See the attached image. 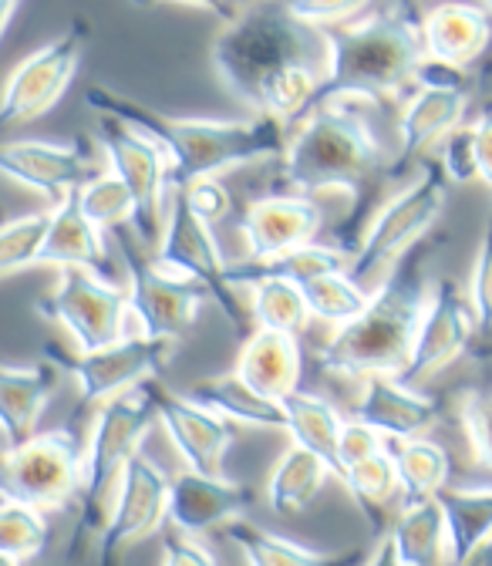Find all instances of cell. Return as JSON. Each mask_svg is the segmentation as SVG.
I'll list each match as a JSON object with an SVG mask.
<instances>
[{"label":"cell","instance_id":"obj_1","mask_svg":"<svg viewBox=\"0 0 492 566\" xmlns=\"http://www.w3.org/2000/svg\"><path fill=\"white\" fill-rule=\"evenodd\" d=\"M209 57L220 85L247 112L273 118L287 132L311 112L331 75L327 31L297 21L287 4L233 11Z\"/></svg>","mask_w":492,"mask_h":566},{"label":"cell","instance_id":"obj_2","mask_svg":"<svg viewBox=\"0 0 492 566\" xmlns=\"http://www.w3.org/2000/svg\"><path fill=\"white\" fill-rule=\"evenodd\" d=\"M88 105L95 115H108L125 128L149 138L169 163V192L196 179H220L240 166L263 159H284L287 128L273 118H199V115H166L135 98H122L108 88H92Z\"/></svg>","mask_w":492,"mask_h":566},{"label":"cell","instance_id":"obj_3","mask_svg":"<svg viewBox=\"0 0 492 566\" xmlns=\"http://www.w3.org/2000/svg\"><path fill=\"white\" fill-rule=\"evenodd\" d=\"M421 14L405 4H368L355 21L327 31L331 75L317 102H395L418 82V71L429 64L421 41Z\"/></svg>","mask_w":492,"mask_h":566},{"label":"cell","instance_id":"obj_4","mask_svg":"<svg viewBox=\"0 0 492 566\" xmlns=\"http://www.w3.org/2000/svg\"><path fill=\"white\" fill-rule=\"evenodd\" d=\"M432 301V276L426 250H415L405 263L368 297V307L324 344H317V365L327 375L365 381L371 375L398 378L408 365V350L418 324Z\"/></svg>","mask_w":492,"mask_h":566},{"label":"cell","instance_id":"obj_5","mask_svg":"<svg viewBox=\"0 0 492 566\" xmlns=\"http://www.w3.org/2000/svg\"><path fill=\"white\" fill-rule=\"evenodd\" d=\"M362 102H314L291 128L284 179L307 199L321 192H362L385 172V146Z\"/></svg>","mask_w":492,"mask_h":566},{"label":"cell","instance_id":"obj_6","mask_svg":"<svg viewBox=\"0 0 492 566\" xmlns=\"http://www.w3.org/2000/svg\"><path fill=\"white\" fill-rule=\"evenodd\" d=\"M449 179L439 163H426L408 186H401L368 223L358 247L350 250L347 276L358 283L365 294H375L381 283L405 263L408 253L421 247L446 212Z\"/></svg>","mask_w":492,"mask_h":566},{"label":"cell","instance_id":"obj_7","mask_svg":"<svg viewBox=\"0 0 492 566\" xmlns=\"http://www.w3.org/2000/svg\"><path fill=\"white\" fill-rule=\"evenodd\" d=\"M156 424V398L153 381L128 395L112 398L95 411V421L85 439V482H82V520L78 536L102 533L115 489L122 482L125 465L143 452Z\"/></svg>","mask_w":492,"mask_h":566},{"label":"cell","instance_id":"obj_8","mask_svg":"<svg viewBox=\"0 0 492 566\" xmlns=\"http://www.w3.org/2000/svg\"><path fill=\"white\" fill-rule=\"evenodd\" d=\"M85 436L75 429L38 432L31 442L0 452V503H21L38 513L64 510L82 495Z\"/></svg>","mask_w":492,"mask_h":566},{"label":"cell","instance_id":"obj_9","mask_svg":"<svg viewBox=\"0 0 492 566\" xmlns=\"http://www.w3.org/2000/svg\"><path fill=\"white\" fill-rule=\"evenodd\" d=\"M153 256L163 270L196 283V287L230 321L233 334L247 340V324H253V321H250L247 301H240V294H237L233 266L227 263V256L213 237V227H206L176 189L166 199V227H163V240Z\"/></svg>","mask_w":492,"mask_h":566},{"label":"cell","instance_id":"obj_10","mask_svg":"<svg viewBox=\"0 0 492 566\" xmlns=\"http://www.w3.org/2000/svg\"><path fill=\"white\" fill-rule=\"evenodd\" d=\"M44 321L64 327L78 354L102 350L135 331L128 311V291L115 280H102L85 270H57V283L34 307Z\"/></svg>","mask_w":492,"mask_h":566},{"label":"cell","instance_id":"obj_11","mask_svg":"<svg viewBox=\"0 0 492 566\" xmlns=\"http://www.w3.org/2000/svg\"><path fill=\"white\" fill-rule=\"evenodd\" d=\"M115 243L122 250V263L128 273L125 291H128V311H132L135 331L146 337L179 344L186 331L192 327L206 294L196 283L163 270L156 256L132 233H115Z\"/></svg>","mask_w":492,"mask_h":566},{"label":"cell","instance_id":"obj_12","mask_svg":"<svg viewBox=\"0 0 492 566\" xmlns=\"http://www.w3.org/2000/svg\"><path fill=\"white\" fill-rule=\"evenodd\" d=\"M85 48H88V28L75 21L67 24V31L31 51L11 71V78L0 85V135L44 118L61 102L67 85L78 75Z\"/></svg>","mask_w":492,"mask_h":566},{"label":"cell","instance_id":"obj_13","mask_svg":"<svg viewBox=\"0 0 492 566\" xmlns=\"http://www.w3.org/2000/svg\"><path fill=\"white\" fill-rule=\"evenodd\" d=\"M179 344L172 340H159V337H146V334H128L102 350L92 354H72L64 358V350L44 354V358L64 371L75 381L78 398L85 405H108L118 395H128L135 388L149 385L156 375H163L172 365V354Z\"/></svg>","mask_w":492,"mask_h":566},{"label":"cell","instance_id":"obj_14","mask_svg":"<svg viewBox=\"0 0 492 566\" xmlns=\"http://www.w3.org/2000/svg\"><path fill=\"white\" fill-rule=\"evenodd\" d=\"M98 146L105 153V169L135 199V240L156 253L166 227L169 199V163L149 138L125 128L122 122L98 115Z\"/></svg>","mask_w":492,"mask_h":566},{"label":"cell","instance_id":"obj_15","mask_svg":"<svg viewBox=\"0 0 492 566\" xmlns=\"http://www.w3.org/2000/svg\"><path fill=\"white\" fill-rule=\"evenodd\" d=\"M469 112V85L459 71L442 64H426L418 82L398 112V153L391 156V172L408 169L426 156L436 142H446Z\"/></svg>","mask_w":492,"mask_h":566},{"label":"cell","instance_id":"obj_16","mask_svg":"<svg viewBox=\"0 0 492 566\" xmlns=\"http://www.w3.org/2000/svg\"><path fill=\"white\" fill-rule=\"evenodd\" d=\"M169 510V475L138 452L115 489L108 520L98 533V566H122V556L138 539L153 536L166 523Z\"/></svg>","mask_w":492,"mask_h":566},{"label":"cell","instance_id":"obj_17","mask_svg":"<svg viewBox=\"0 0 492 566\" xmlns=\"http://www.w3.org/2000/svg\"><path fill=\"white\" fill-rule=\"evenodd\" d=\"M105 166L95 163L82 138L48 142V138H8L0 142V176L54 196L57 202L98 179Z\"/></svg>","mask_w":492,"mask_h":566},{"label":"cell","instance_id":"obj_18","mask_svg":"<svg viewBox=\"0 0 492 566\" xmlns=\"http://www.w3.org/2000/svg\"><path fill=\"white\" fill-rule=\"evenodd\" d=\"M475 337V317L469 311V301L452 276H442L432 287L429 311L418 324V334L408 350V365L398 375L405 388H415L418 381H429L449 365H456L469 350Z\"/></svg>","mask_w":492,"mask_h":566},{"label":"cell","instance_id":"obj_19","mask_svg":"<svg viewBox=\"0 0 492 566\" xmlns=\"http://www.w3.org/2000/svg\"><path fill=\"white\" fill-rule=\"evenodd\" d=\"M153 398H156V421L166 429L182 465L199 475H223V459L237 442L233 424L213 411L192 405L186 395L163 388L159 381H153Z\"/></svg>","mask_w":492,"mask_h":566},{"label":"cell","instance_id":"obj_20","mask_svg":"<svg viewBox=\"0 0 492 566\" xmlns=\"http://www.w3.org/2000/svg\"><path fill=\"white\" fill-rule=\"evenodd\" d=\"M324 212L307 196H260L247 206L240 237L250 253V266H270L287 253L314 243Z\"/></svg>","mask_w":492,"mask_h":566},{"label":"cell","instance_id":"obj_21","mask_svg":"<svg viewBox=\"0 0 492 566\" xmlns=\"http://www.w3.org/2000/svg\"><path fill=\"white\" fill-rule=\"evenodd\" d=\"M253 506V492L227 475H199L182 469L169 479V510L166 520L182 536H199L209 530H227L243 520Z\"/></svg>","mask_w":492,"mask_h":566},{"label":"cell","instance_id":"obj_22","mask_svg":"<svg viewBox=\"0 0 492 566\" xmlns=\"http://www.w3.org/2000/svg\"><path fill=\"white\" fill-rule=\"evenodd\" d=\"M439 415L442 411L436 398L405 388L398 378H385V375L365 378L355 398V421L368 424L381 439H395V442L426 439Z\"/></svg>","mask_w":492,"mask_h":566},{"label":"cell","instance_id":"obj_23","mask_svg":"<svg viewBox=\"0 0 492 566\" xmlns=\"http://www.w3.org/2000/svg\"><path fill=\"white\" fill-rule=\"evenodd\" d=\"M38 266L85 270L102 280H112L115 260H112L108 240L82 212L78 192L64 196L54 209H48V233H44Z\"/></svg>","mask_w":492,"mask_h":566},{"label":"cell","instance_id":"obj_24","mask_svg":"<svg viewBox=\"0 0 492 566\" xmlns=\"http://www.w3.org/2000/svg\"><path fill=\"white\" fill-rule=\"evenodd\" d=\"M61 371L41 358L31 368L0 365V436L4 449H18L38 436V421L57 391Z\"/></svg>","mask_w":492,"mask_h":566},{"label":"cell","instance_id":"obj_25","mask_svg":"<svg viewBox=\"0 0 492 566\" xmlns=\"http://www.w3.org/2000/svg\"><path fill=\"white\" fill-rule=\"evenodd\" d=\"M421 41L432 64L462 71L492 41V14L482 4H442L421 18Z\"/></svg>","mask_w":492,"mask_h":566},{"label":"cell","instance_id":"obj_26","mask_svg":"<svg viewBox=\"0 0 492 566\" xmlns=\"http://www.w3.org/2000/svg\"><path fill=\"white\" fill-rule=\"evenodd\" d=\"M301 368H304V354L294 334L250 331L240 347L233 375L247 381L253 391H260L263 398L284 401L294 391H301Z\"/></svg>","mask_w":492,"mask_h":566},{"label":"cell","instance_id":"obj_27","mask_svg":"<svg viewBox=\"0 0 492 566\" xmlns=\"http://www.w3.org/2000/svg\"><path fill=\"white\" fill-rule=\"evenodd\" d=\"M233 283L247 287L250 321L253 331H276V334H301L311 324V311L304 301L301 283L284 273H273L263 266H233Z\"/></svg>","mask_w":492,"mask_h":566},{"label":"cell","instance_id":"obj_28","mask_svg":"<svg viewBox=\"0 0 492 566\" xmlns=\"http://www.w3.org/2000/svg\"><path fill=\"white\" fill-rule=\"evenodd\" d=\"M186 398L206 411L220 415L230 424H247V429H263V432H284L287 429L284 405L273 401V398H263L247 381H240L233 371L202 378Z\"/></svg>","mask_w":492,"mask_h":566},{"label":"cell","instance_id":"obj_29","mask_svg":"<svg viewBox=\"0 0 492 566\" xmlns=\"http://www.w3.org/2000/svg\"><path fill=\"white\" fill-rule=\"evenodd\" d=\"M223 536L240 549L247 566H365V549L321 553L301 546L287 536H276L250 520H237L223 530Z\"/></svg>","mask_w":492,"mask_h":566},{"label":"cell","instance_id":"obj_30","mask_svg":"<svg viewBox=\"0 0 492 566\" xmlns=\"http://www.w3.org/2000/svg\"><path fill=\"white\" fill-rule=\"evenodd\" d=\"M436 500L446 513L452 566H465L492 543V485H446Z\"/></svg>","mask_w":492,"mask_h":566},{"label":"cell","instance_id":"obj_31","mask_svg":"<svg viewBox=\"0 0 492 566\" xmlns=\"http://www.w3.org/2000/svg\"><path fill=\"white\" fill-rule=\"evenodd\" d=\"M401 559V566H452L449 526L439 500L401 506L391 530L385 533Z\"/></svg>","mask_w":492,"mask_h":566},{"label":"cell","instance_id":"obj_32","mask_svg":"<svg viewBox=\"0 0 492 566\" xmlns=\"http://www.w3.org/2000/svg\"><path fill=\"white\" fill-rule=\"evenodd\" d=\"M334 472L327 469L324 459L301 446H287L284 455L276 459L270 479H266V500L276 516H297L304 513L324 489V482Z\"/></svg>","mask_w":492,"mask_h":566},{"label":"cell","instance_id":"obj_33","mask_svg":"<svg viewBox=\"0 0 492 566\" xmlns=\"http://www.w3.org/2000/svg\"><path fill=\"white\" fill-rule=\"evenodd\" d=\"M280 405H284V415H287V429L284 432L291 436V446H301V449L314 452L337 475V442H341V432H344L341 411L331 401H324L321 395H311V391H294Z\"/></svg>","mask_w":492,"mask_h":566},{"label":"cell","instance_id":"obj_34","mask_svg":"<svg viewBox=\"0 0 492 566\" xmlns=\"http://www.w3.org/2000/svg\"><path fill=\"white\" fill-rule=\"evenodd\" d=\"M391 459H395V469H398L405 506L432 503L436 495L449 485V472H452L449 452L432 439L398 442Z\"/></svg>","mask_w":492,"mask_h":566},{"label":"cell","instance_id":"obj_35","mask_svg":"<svg viewBox=\"0 0 492 566\" xmlns=\"http://www.w3.org/2000/svg\"><path fill=\"white\" fill-rule=\"evenodd\" d=\"M344 482V489L350 492V500L362 506V513L368 516L375 536L385 533V513L391 506V500L401 492V482H398V469H395V459L391 452H378L358 465H350L337 475Z\"/></svg>","mask_w":492,"mask_h":566},{"label":"cell","instance_id":"obj_36","mask_svg":"<svg viewBox=\"0 0 492 566\" xmlns=\"http://www.w3.org/2000/svg\"><path fill=\"white\" fill-rule=\"evenodd\" d=\"M301 291H304L311 317L331 324L334 331L355 321L368 307V297H371L347 273H331V276L311 280V283H304Z\"/></svg>","mask_w":492,"mask_h":566},{"label":"cell","instance_id":"obj_37","mask_svg":"<svg viewBox=\"0 0 492 566\" xmlns=\"http://www.w3.org/2000/svg\"><path fill=\"white\" fill-rule=\"evenodd\" d=\"M78 202H82V212L102 233L135 237V199L108 169L98 179H92L85 189H78Z\"/></svg>","mask_w":492,"mask_h":566},{"label":"cell","instance_id":"obj_38","mask_svg":"<svg viewBox=\"0 0 492 566\" xmlns=\"http://www.w3.org/2000/svg\"><path fill=\"white\" fill-rule=\"evenodd\" d=\"M44 233H48V212H28V217L0 223V276L38 266Z\"/></svg>","mask_w":492,"mask_h":566},{"label":"cell","instance_id":"obj_39","mask_svg":"<svg viewBox=\"0 0 492 566\" xmlns=\"http://www.w3.org/2000/svg\"><path fill=\"white\" fill-rule=\"evenodd\" d=\"M459 421L472 465L492 475V385H472L459 395Z\"/></svg>","mask_w":492,"mask_h":566},{"label":"cell","instance_id":"obj_40","mask_svg":"<svg viewBox=\"0 0 492 566\" xmlns=\"http://www.w3.org/2000/svg\"><path fill=\"white\" fill-rule=\"evenodd\" d=\"M48 543V520L44 513L21 506V503H0V553L24 563L34 559Z\"/></svg>","mask_w":492,"mask_h":566},{"label":"cell","instance_id":"obj_41","mask_svg":"<svg viewBox=\"0 0 492 566\" xmlns=\"http://www.w3.org/2000/svg\"><path fill=\"white\" fill-rule=\"evenodd\" d=\"M263 270H273V273H284L291 276L294 283H311V280H321V276H331V273H347L350 270V250L344 247H324V243H307L294 253H287L284 260H276Z\"/></svg>","mask_w":492,"mask_h":566},{"label":"cell","instance_id":"obj_42","mask_svg":"<svg viewBox=\"0 0 492 566\" xmlns=\"http://www.w3.org/2000/svg\"><path fill=\"white\" fill-rule=\"evenodd\" d=\"M469 311L475 317V327L492 334V223L485 227L475 260H472V273H469V291H465Z\"/></svg>","mask_w":492,"mask_h":566},{"label":"cell","instance_id":"obj_43","mask_svg":"<svg viewBox=\"0 0 492 566\" xmlns=\"http://www.w3.org/2000/svg\"><path fill=\"white\" fill-rule=\"evenodd\" d=\"M176 192L186 199V206L196 212L206 227L227 220L233 212V199H230V189L223 186V179H196V182H189V186H182Z\"/></svg>","mask_w":492,"mask_h":566},{"label":"cell","instance_id":"obj_44","mask_svg":"<svg viewBox=\"0 0 492 566\" xmlns=\"http://www.w3.org/2000/svg\"><path fill=\"white\" fill-rule=\"evenodd\" d=\"M442 172L449 182H459V186H469L479 179V169H475V135H472V125H459L446 142H442V159H439Z\"/></svg>","mask_w":492,"mask_h":566},{"label":"cell","instance_id":"obj_45","mask_svg":"<svg viewBox=\"0 0 492 566\" xmlns=\"http://www.w3.org/2000/svg\"><path fill=\"white\" fill-rule=\"evenodd\" d=\"M385 449L388 446H385V439L375 429H368V424H362L355 418L344 421V432H341V442H337V475L344 469H350V465H358V462L385 452Z\"/></svg>","mask_w":492,"mask_h":566},{"label":"cell","instance_id":"obj_46","mask_svg":"<svg viewBox=\"0 0 492 566\" xmlns=\"http://www.w3.org/2000/svg\"><path fill=\"white\" fill-rule=\"evenodd\" d=\"M291 14L317 31H334L347 21H355L368 4H287Z\"/></svg>","mask_w":492,"mask_h":566},{"label":"cell","instance_id":"obj_47","mask_svg":"<svg viewBox=\"0 0 492 566\" xmlns=\"http://www.w3.org/2000/svg\"><path fill=\"white\" fill-rule=\"evenodd\" d=\"M163 566H217V556L192 536H169L163 546Z\"/></svg>","mask_w":492,"mask_h":566},{"label":"cell","instance_id":"obj_48","mask_svg":"<svg viewBox=\"0 0 492 566\" xmlns=\"http://www.w3.org/2000/svg\"><path fill=\"white\" fill-rule=\"evenodd\" d=\"M472 135H475V169H479V182L492 192V105L472 122Z\"/></svg>","mask_w":492,"mask_h":566},{"label":"cell","instance_id":"obj_49","mask_svg":"<svg viewBox=\"0 0 492 566\" xmlns=\"http://www.w3.org/2000/svg\"><path fill=\"white\" fill-rule=\"evenodd\" d=\"M365 566H401V559H398V553H395V546H391L388 536L378 539V546H375L371 559H365Z\"/></svg>","mask_w":492,"mask_h":566},{"label":"cell","instance_id":"obj_50","mask_svg":"<svg viewBox=\"0 0 492 566\" xmlns=\"http://www.w3.org/2000/svg\"><path fill=\"white\" fill-rule=\"evenodd\" d=\"M14 18H18V4H0V41H4V31L11 28Z\"/></svg>","mask_w":492,"mask_h":566},{"label":"cell","instance_id":"obj_51","mask_svg":"<svg viewBox=\"0 0 492 566\" xmlns=\"http://www.w3.org/2000/svg\"><path fill=\"white\" fill-rule=\"evenodd\" d=\"M0 566H21L18 559H11V556H4V553H0Z\"/></svg>","mask_w":492,"mask_h":566}]
</instances>
